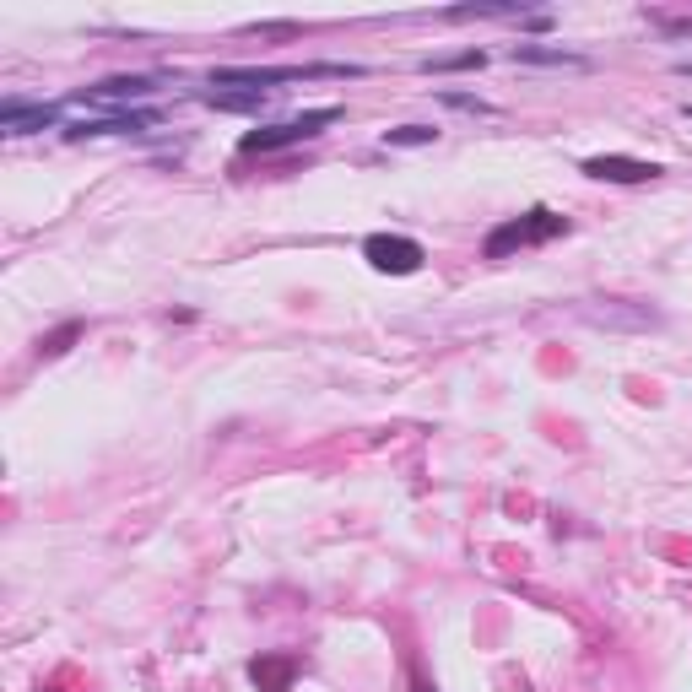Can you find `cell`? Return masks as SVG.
Instances as JSON below:
<instances>
[{
	"label": "cell",
	"mask_w": 692,
	"mask_h": 692,
	"mask_svg": "<svg viewBox=\"0 0 692 692\" xmlns=\"http://www.w3.org/2000/svg\"><path fill=\"white\" fill-rule=\"evenodd\" d=\"M563 233H568V217H557V211L536 206V211H525V217H514V222H503V228H492L487 244H482V255H487V260H509V255H519V249L552 244V238H563Z\"/></svg>",
	"instance_id": "cell-1"
},
{
	"label": "cell",
	"mask_w": 692,
	"mask_h": 692,
	"mask_svg": "<svg viewBox=\"0 0 692 692\" xmlns=\"http://www.w3.org/2000/svg\"><path fill=\"white\" fill-rule=\"evenodd\" d=\"M341 109H309V114H298V119H282V125H260V130H249L244 141H238V152H282V146H298V141H314L325 125H336Z\"/></svg>",
	"instance_id": "cell-2"
},
{
	"label": "cell",
	"mask_w": 692,
	"mask_h": 692,
	"mask_svg": "<svg viewBox=\"0 0 692 692\" xmlns=\"http://www.w3.org/2000/svg\"><path fill=\"white\" fill-rule=\"evenodd\" d=\"M363 255H368V265L374 271H384V276H411V271H422V244L417 238H401V233H374L363 244Z\"/></svg>",
	"instance_id": "cell-3"
},
{
	"label": "cell",
	"mask_w": 692,
	"mask_h": 692,
	"mask_svg": "<svg viewBox=\"0 0 692 692\" xmlns=\"http://www.w3.org/2000/svg\"><path fill=\"white\" fill-rule=\"evenodd\" d=\"M584 173H590V179H606V184H649L655 179V163H644V157H584Z\"/></svg>",
	"instance_id": "cell-4"
},
{
	"label": "cell",
	"mask_w": 692,
	"mask_h": 692,
	"mask_svg": "<svg viewBox=\"0 0 692 692\" xmlns=\"http://www.w3.org/2000/svg\"><path fill=\"white\" fill-rule=\"evenodd\" d=\"M55 119L60 114L49 109V103H22V98L0 103V130H6V136H33V130H49Z\"/></svg>",
	"instance_id": "cell-5"
},
{
	"label": "cell",
	"mask_w": 692,
	"mask_h": 692,
	"mask_svg": "<svg viewBox=\"0 0 692 692\" xmlns=\"http://www.w3.org/2000/svg\"><path fill=\"white\" fill-rule=\"evenodd\" d=\"M152 125H157L152 109H125V114L82 119V125H71V136H130V130H152Z\"/></svg>",
	"instance_id": "cell-6"
},
{
	"label": "cell",
	"mask_w": 692,
	"mask_h": 692,
	"mask_svg": "<svg viewBox=\"0 0 692 692\" xmlns=\"http://www.w3.org/2000/svg\"><path fill=\"white\" fill-rule=\"evenodd\" d=\"M292 676H298V660L292 655H260L249 665V682L260 692H292Z\"/></svg>",
	"instance_id": "cell-7"
},
{
	"label": "cell",
	"mask_w": 692,
	"mask_h": 692,
	"mask_svg": "<svg viewBox=\"0 0 692 692\" xmlns=\"http://www.w3.org/2000/svg\"><path fill=\"white\" fill-rule=\"evenodd\" d=\"M146 92H157L152 76H109V82L87 87L82 103H103V98H146Z\"/></svg>",
	"instance_id": "cell-8"
},
{
	"label": "cell",
	"mask_w": 692,
	"mask_h": 692,
	"mask_svg": "<svg viewBox=\"0 0 692 692\" xmlns=\"http://www.w3.org/2000/svg\"><path fill=\"white\" fill-rule=\"evenodd\" d=\"M519 65H584V55H568V49H541V44H514Z\"/></svg>",
	"instance_id": "cell-9"
},
{
	"label": "cell",
	"mask_w": 692,
	"mask_h": 692,
	"mask_svg": "<svg viewBox=\"0 0 692 692\" xmlns=\"http://www.w3.org/2000/svg\"><path fill=\"white\" fill-rule=\"evenodd\" d=\"M211 109H228V114H255L265 109V92H206Z\"/></svg>",
	"instance_id": "cell-10"
},
{
	"label": "cell",
	"mask_w": 692,
	"mask_h": 692,
	"mask_svg": "<svg viewBox=\"0 0 692 692\" xmlns=\"http://www.w3.org/2000/svg\"><path fill=\"white\" fill-rule=\"evenodd\" d=\"M482 65H487V55H482V49H465V55H428V60H422V71H482Z\"/></svg>",
	"instance_id": "cell-11"
},
{
	"label": "cell",
	"mask_w": 692,
	"mask_h": 692,
	"mask_svg": "<svg viewBox=\"0 0 692 692\" xmlns=\"http://www.w3.org/2000/svg\"><path fill=\"white\" fill-rule=\"evenodd\" d=\"M76 336H82V325H76V319H71V325H60V330H49V336L38 341V357H60V352H71V341H76Z\"/></svg>",
	"instance_id": "cell-12"
},
{
	"label": "cell",
	"mask_w": 692,
	"mask_h": 692,
	"mask_svg": "<svg viewBox=\"0 0 692 692\" xmlns=\"http://www.w3.org/2000/svg\"><path fill=\"white\" fill-rule=\"evenodd\" d=\"M433 141H438L433 125H401V130H390V136H384V146H433Z\"/></svg>",
	"instance_id": "cell-13"
},
{
	"label": "cell",
	"mask_w": 692,
	"mask_h": 692,
	"mask_svg": "<svg viewBox=\"0 0 692 692\" xmlns=\"http://www.w3.org/2000/svg\"><path fill=\"white\" fill-rule=\"evenodd\" d=\"M438 98H444L449 109H460V114H492L482 98H471V92H438Z\"/></svg>",
	"instance_id": "cell-14"
},
{
	"label": "cell",
	"mask_w": 692,
	"mask_h": 692,
	"mask_svg": "<svg viewBox=\"0 0 692 692\" xmlns=\"http://www.w3.org/2000/svg\"><path fill=\"white\" fill-rule=\"evenodd\" d=\"M411 692H438V687L428 682V676H417V682H411Z\"/></svg>",
	"instance_id": "cell-15"
}]
</instances>
